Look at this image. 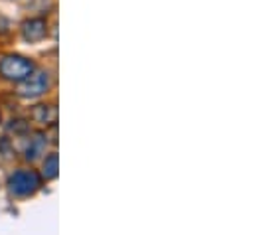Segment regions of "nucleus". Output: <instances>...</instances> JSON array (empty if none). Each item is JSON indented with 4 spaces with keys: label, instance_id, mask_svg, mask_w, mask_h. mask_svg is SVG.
Here are the masks:
<instances>
[{
    "label": "nucleus",
    "instance_id": "f257e3e1",
    "mask_svg": "<svg viewBox=\"0 0 255 235\" xmlns=\"http://www.w3.org/2000/svg\"><path fill=\"white\" fill-rule=\"evenodd\" d=\"M40 184H42V180L34 170H16L8 178V190H10V194H14L18 198L32 196L40 188Z\"/></svg>",
    "mask_w": 255,
    "mask_h": 235
},
{
    "label": "nucleus",
    "instance_id": "f03ea898",
    "mask_svg": "<svg viewBox=\"0 0 255 235\" xmlns=\"http://www.w3.org/2000/svg\"><path fill=\"white\" fill-rule=\"evenodd\" d=\"M34 71V63L22 56H6L0 61V75L8 81H22Z\"/></svg>",
    "mask_w": 255,
    "mask_h": 235
},
{
    "label": "nucleus",
    "instance_id": "7ed1b4c3",
    "mask_svg": "<svg viewBox=\"0 0 255 235\" xmlns=\"http://www.w3.org/2000/svg\"><path fill=\"white\" fill-rule=\"evenodd\" d=\"M50 89V73L48 71H36L30 73L26 79H22L20 87H18V95L26 97V99H34L44 95Z\"/></svg>",
    "mask_w": 255,
    "mask_h": 235
},
{
    "label": "nucleus",
    "instance_id": "20e7f679",
    "mask_svg": "<svg viewBox=\"0 0 255 235\" xmlns=\"http://www.w3.org/2000/svg\"><path fill=\"white\" fill-rule=\"evenodd\" d=\"M46 34H48V24L42 18H32L22 24V36L28 42H40L46 38Z\"/></svg>",
    "mask_w": 255,
    "mask_h": 235
},
{
    "label": "nucleus",
    "instance_id": "39448f33",
    "mask_svg": "<svg viewBox=\"0 0 255 235\" xmlns=\"http://www.w3.org/2000/svg\"><path fill=\"white\" fill-rule=\"evenodd\" d=\"M46 144H48V140H46V134L44 132H38V134H34V138H30V144H28V148H26V160H38L42 154H44V150H46Z\"/></svg>",
    "mask_w": 255,
    "mask_h": 235
},
{
    "label": "nucleus",
    "instance_id": "423d86ee",
    "mask_svg": "<svg viewBox=\"0 0 255 235\" xmlns=\"http://www.w3.org/2000/svg\"><path fill=\"white\" fill-rule=\"evenodd\" d=\"M56 117H58V113H56V109L50 107V105H38V107L34 109V118H36V122L50 124V122L56 120Z\"/></svg>",
    "mask_w": 255,
    "mask_h": 235
},
{
    "label": "nucleus",
    "instance_id": "0eeeda50",
    "mask_svg": "<svg viewBox=\"0 0 255 235\" xmlns=\"http://www.w3.org/2000/svg\"><path fill=\"white\" fill-rule=\"evenodd\" d=\"M44 176H46V180H54L58 176V154L56 152L44 160Z\"/></svg>",
    "mask_w": 255,
    "mask_h": 235
}]
</instances>
